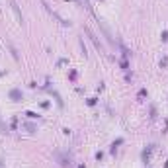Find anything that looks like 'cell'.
Instances as JSON below:
<instances>
[{
  "label": "cell",
  "mask_w": 168,
  "mask_h": 168,
  "mask_svg": "<svg viewBox=\"0 0 168 168\" xmlns=\"http://www.w3.org/2000/svg\"><path fill=\"white\" fill-rule=\"evenodd\" d=\"M78 168H84V166H82V164H80V166H78Z\"/></svg>",
  "instance_id": "7"
},
{
  "label": "cell",
  "mask_w": 168,
  "mask_h": 168,
  "mask_svg": "<svg viewBox=\"0 0 168 168\" xmlns=\"http://www.w3.org/2000/svg\"><path fill=\"white\" fill-rule=\"evenodd\" d=\"M10 98H12L14 102H20V100H22V90H18V88L10 90Z\"/></svg>",
  "instance_id": "2"
},
{
  "label": "cell",
  "mask_w": 168,
  "mask_h": 168,
  "mask_svg": "<svg viewBox=\"0 0 168 168\" xmlns=\"http://www.w3.org/2000/svg\"><path fill=\"white\" fill-rule=\"evenodd\" d=\"M82 2H84V6H86V8H88L90 12H92V6H90V0H82Z\"/></svg>",
  "instance_id": "5"
},
{
  "label": "cell",
  "mask_w": 168,
  "mask_h": 168,
  "mask_svg": "<svg viewBox=\"0 0 168 168\" xmlns=\"http://www.w3.org/2000/svg\"><path fill=\"white\" fill-rule=\"evenodd\" d=\"M84 32L88 33V37H90V39H92V41H94V45H96V49H98V51H104V47H102V43H100V41H98V37H96V35H94V33H92V32H90L88 27H86V29H84Z\"/></svg>",
  "instance_id": "1"
},
{
  "label": "cell",
  "mask_w": 168,
  "mask_h": 168,
  "mask_svg": "<svg viewBox=\"0 0 168 168\" xmlns=\"http://www.w3.org/2000/svg\"><path fill=\"white\" fill-rule=\"evenodd\" d=\"M0 131H2V133H8V129H6V125H4L2 121H0Z\"/></svg>",
  "instance_id": "4"
},
{
  "label": "cell",
  "mask_w": 168,
  "mask_h": 168,
  "mask_svg": "<svg viewBox=\"0 0 168 168\" xmlns=\"http://www.w3.org/2000/svg\"><path fill=\"white\" fill-rule=\"evenodd\" d=\"M25 115H27L29 119H33V117H37V115H35V113H33V112H27V113H25Z\"/></svg>",
  "instance_id": "6"
},
{
  "label": "cell",
  "mask_w": 168,
  "mask_h": 168,
  "mask_svg": "<svg viewBox=\"0 0 168 168\" xmlns=\"http://www.w3.org/2000/svg\"><path fill=\"white\" fill-rule=\"evenodd\" d=\"M10 6H12V10L18 14V18H20V24H22V14H20V10H18V6H16V0H10Z\"/></svg>",
  "instance_id": "3"
}]
</instances>
